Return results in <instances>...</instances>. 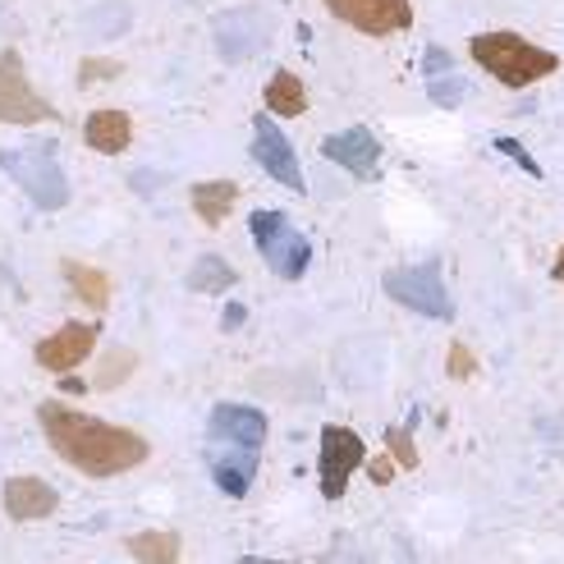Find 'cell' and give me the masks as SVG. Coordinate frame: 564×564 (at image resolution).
<instances>
[{
	"mask_svg": "<svg viewBox=\"0 0 564 564\" xmlns=\"http://www.w3.org/2000/svg\"><path fill=\"white\" fill-rule=\"evenodd\" d=\"M432 101H441V106H459L464 101V83L459 78H432Z\"/></svg>",
	"mask_w": 564,
	"mask_h": 564,
	"instance_id": "obj_26",
	"label": "cell"
},
{
	"mask_svg": "<svg viewBox=\"0 0 564 564\" xmlns=\"http://www.w3.org/2000/svg\"><path fill=\"white\" fill-rule=\"evenodd\" d=\"M93 349H97V326H93V322H65L61 330H51L46 340H37L33 358H37V368L65 377V372H74Z\"/></svg>",
	"mask_w": 564,
	"mask_h": 564,
	"instance_id": "obj_11",
	"label": "cell"
},
{
	"mask_svg": "<svg viewBox=\"0 0 564 564\" xmlns=\"http://www.w3.org/2000/svg\"><path fill=\"white\" fill-rule=\"evenodd\" d=\"M61 510V491H55L46 477H33V473H19L6 482V514L14 523H42Z\"/></svg>",
	"mask_w": 564,
	"mask_h": 564,
	"instance_id": "obj_13",
	"label": "cell"
},
{
	"mask_svg": "<svg viewBox=\"0 0 564 564\" xmlns=\"http://www.w3.org/2000/svg\"><path fill=\"white\" fill-rule=\"evenodd\" d=\"M55 106L33 88V78L23 74L19 51H0V124H51Z\"/></svg>",
	"mask_w": 564,
	"mask_h": 564,
	"instance_id": "obj_7",
	"label": "cell"
},
{
	"mask_svg": "<svg viewBox=\"0 0 564 564\" xmlns=\"http://www.w3.org/2000/svg\"><path fill=\"white\" fill-rule=\"evenodd\" d=\"M252 161H258L275 184H285V188H294V193H307V180H303L299 152H294V143L285 138V129L275 124L271 110H267V116L252 120Z\"/></svg>",
	"mask_w": 564,
	"mask_h": 564,
	"instance_id": "obj_8",
	"label": "cell"
},
{
	"mask_svg": "<svg viewBox=\"0 0 564 564\" xmlns=\"http://www.w3.org/2000/svg\"><path fill=\"white\" fill-rule=\"evenodd\" d=\"M322 156L335 161V165H345L349 175L368 180V175H377V165H381V143H377L372 129L354 124V129H340V133L322 138Z\"/></svg>",
	"mask_w": 564,
	"mask_h": 564,
	"instance_id": "obj_12",
	"label": "cell"
},
{
	"mask_svg": "<svg viewBox=\"0 0 564 564\" xmlns=\"http://www.w3.org/2000/svg\"><path fill=\"white\" fill-rule=\"evenodd\" d=\"M124 551L133 560H143V564H175L184 555V542L171 528H148V532H138V538H129Z\"/></svg>",
	"mask_w": 564,
	"mask_h": 564,
	"instance_id": "obj_20",
	"label": "cell"
},
{
	"mask_svg": "<svg viewBox=\"0 0 564 564\" xmlns=\"http://www.w3.org/2000/svg\"><path fill=\"white\" fill-rule=\"evenodd\" d=\"M427 74H449V55H445L441 46L427 51Z\"/></svg>",
	"mask_w": 564,
	"mask_h": 564,
	"instance_id": "obj_29",
	"label": "cell"
},
{
	"mask_svg": "<svg viewBox=\"0 0 564 564\" xmlns=\"http://www.w3.org/2000/svg\"><path fill=\"white\" fill-rule=\"evenodd\" d=\"M243 313H248V307H243V303H230V307H225V326H230V330H235V326L243 322Z\"/></svg>",
	"mask_w": 564,
	"mask_h": 564,
	"instance_id": "obj_30",
	"label": "cell"
},
{
	"mask_svg": "<svg viewBox=\"0 0 564 564\" xmlns=\"http://www.w3.org/2000/svg\"><path fill=\"white\" fill-rule=\"evenodd\" d=\"M212 37H216V51H220V61L225 65H243L252 51H258L267 42V23H262V10H225L216 14L212 23Z\"/></svg>",
	"mask_w": 564,
	"mask_h": 564,
	"instance_id": "obj_10",
	"label": "cell"
},
{
	"mask_svg": "<svg viewBox=\"0 0 564 564\" xmlns=\"http://www.w3.org/2000/svg\"><path fill=\"white\" fill-rule=\"evenodd\" d=\"M83 143H88L93 152H101V156H120V152H129V143H133V116L129 110H93L88 120H83Z\"/></svg>",
	"mask_w": 564,
	"mask_h": 564,
	"instance_id": "obj_15",
	"label": "cell"
},
{
	"mask_svg": "<svg viewBox=\"0 0 564 564\" xmlns=\"http://www.w3.org/2000/svg\"><path fill=\"white\" fill-rule=\"evenodd\" d=\"M368 464V445L354 427H340L330 422L322 427V449H317V482H322V496L326 500H345L349 491V477Z\"/></svg>",
	"mask_w": 564,
	"mask_h": 564,
	"instance_id": "obj_6",
	"label": "cell"
},
{
	"mask_svg": "<svg viewBox=\"0 0 564 564\" xmlns=\"http://www.w3.org/2000/svg\"><path fill=\"white\" fill-rule=\"evenodd\" d=\"M207 427L220 445H248V449H262L267 445V413L262 409H248V404H216Z\"/></svg>",
	"mask_w": 564,
	"mask_h": 564,
	"instance_id": "obj_14",
	"label": "cell"
},
{
	"mask_svg": "<svg viewBox=\"0 0 564 564\" xmlns=\"http://www.w3.org/2000/svg\"><path fill=\"white\" fill-rule=\"evenodd\" d=\"M445 377H449V381H468V377H477V354H473L464 340H455V345H449V358H445Z\"/></svg>",
	"mask_w": 564,
	"mask_h": 564,
	"instance_id": "obj_24",
	"label": "cell"
},
{
	"mask_svg": "<svg viewBox=\"0 0 564 564\" xmlns=\"http://www.w3.org/2000/svg\"><path fill=\"white\" fill-rule=\"evenodd\" d=\"M0 165H6V175H10L28 197H33L42 212H61V207H69L65 165L55 161L51 148H37V143H28V148H6V152H0Z\"/></svg>",
	"mask_w": 564,
	"mask_h": 564,
	"instance_id": "obj_3",
	"label": "cell"
},
{
	"mask_svg": "<svg viewBox=\"0 0 564 564\" xmlns=\"http://www.w3.org/2000/svg\"><path fill=\"white\" fill-rule=\"evenodd\" d=\"M267 110H271L275 120H299L303 110H307V88H303V78L290 74V69L271 74V83H267Z\"/></svg>",
	"mask_w": 564,
	"mask_h": 564,
	"instance_id": "obj_19",
	"label": "cell"
},
{
	"mask_svg": "<svg viewBox=\"0 0 564 564\" xmlns=\"http://www.w3.org/2000/svg\"><path fill=\"white\" fill-rule=\"evenodd\" d=\"M248 230H252V243H258L262 262L280 275V280H299L313 262V243H307L285 212H252L248 216Z\"/></svg>",
	"mask_w": 564,
	"mask_h": 564,
	"instance_id": "obj_4",
	"label": "cell"
},
{
	"mask_svg": "<svg viewBox=\"0 0 564 564\" xmlns=\"http://www.w3.org/2000/svg\"><path fill=\"white\" fill-rule=\"evenodd\" d=\"M386 449L394 455V464L400 468H417V445H413V432L409 427H386Z\"/></svg>",
	"mask_w": 564,
	"mask_h": 564,
	"instance_id": "obj_23",
	"label": "cell"
},
{
	"mask_svg": "<svg viewBox=\"0 0 564 564\" xmlns=\"http://www.w3.org/2000/svg\"><path fill=\"white\" fill-rule=\"evenodd\" d=\"M207 468H212V482L230 500H239V496H248L252 477H258V449H248V445L216 449V455L207 459Z\"/></svg>",
	"mask_w": 564,
	"mask_h": 564,
	"instance_id": "obj_16",
	"label": "cell"
},
{
	"mask_svg": "<svg viewBox=\"0 0 564 564\" xmlns=\"http://www.w3.org/2000/svg\"><path fill=\"white\" fill-rule=\"evenodd\" d=\"M322 6L362 37H390L413 23V0H322Z\"/></svg>",
	"mask_w": 564,
	"mask_h": 564,
	"instance_id": "obj_9",
	"label": "cell"
},
{
	"mask_svg": "<svg viewBox=\"0 0 564 564\" xmlns=\"http://www.w3.org/2000/svg\"><path fill=\"white\" fill-rule=\"evenodd\" d=\"M97 78H120V61H106V55H83V65H78V88H93Z\"/></svg>",
	"mask_w": 564,
	"mask_h": 564,
	"instance_id": "obj_25",
	"label": "cell"
},
{
	"mask_svg": "<svg viewBox=\"0 0 564 564\" xmlns=\"http://www.w3.org/2000/svg\"><path fill=\"white\" fill-rule=\"evenodd\" d=\"M468 55H473V65L477 69H487L496 83H505L510 93L519 88H532V83H542L546 74L560 69V55L538 46V42H528L519 33H477L468 42Z\"/></svg>",
	"mask_w": 564,
	"mask_h": 564,
	"instance_id": "obj_2",
	"label": "cell"
},
{
	"mask_svg": "<svg viewBox=\"0 0 564 564\" xmlns=\"http://www.w3.org/2000/svg\"><path fill=\"white\" fill-rule=\"evenodd\" d=\"M551 275L560 280V285H564V248H560V258H555V267H551Z\"/></svg>",
	"mask_w": 564,
	"mask_h": 564,
	"instance_id": "obj_31",
	"label": "cell"
},
{
	"mask_svg": "<svg viewBox=\"0 0 564 564\" xmlns=\"http://www.w3.org/2000/svg\"><path fill=\"white\" fill-rule=\"evenodd\" d=\"M37 422H42L46 445L83 477H120L152 459L148 436H138L133 427H120V422L93 417L65 400H42Z\"/></svg>",
	"mask_w": 564,
	"mask_h": 564,
	"instance_id": "obj_1",
	"label": "cell"
},
{
	"mask_svg": "<svg viewBox=\"0 0 564 564\" xmlns=\"http://www.w3.org/2000/svg\"><path fill=\"white\" fill-rule=\"evenodd\" d=\"M381 290H386V299H394V303L409 307V313H417V317H432V322H449V317H455V299H449L436 262L386 271Z\"/></svg>",
	"mask_w": 564,
	"mask_h": 564,
	"instance_id": "obj_5",
	"label": "cell"
},
{
	"mask_svg": "<svg viewBox=\"0 0 564 564\" xmlns=\"http://www.w3.org/2000/svg\"><path fill=\"white\" fill-rule=\"evenodd\" d=\"M496 148H500L505 156H514V161L523 165V171H528V175H542V165H538V161H532V156H528V152H523V148L514 143V138H500V143H496Z\"/></svg>",
	"mask_w": 564,
	"mask_h": 564,
	"instance_id": "obj_28",
	"label": "cell"
},
{
	"mask_svg": "<svg viewBox=\"0 0 564 564\" xmlns=\"http://www.w3.org/2000/svg\"><path fill=\"white\" fill-rule=\"evenodd\" d=\"M133 372H138V354H133L129 345H110V349H101V358H97L93 390L110 394V390H120V386H124Z\"/></svg>",
	"mask_w": 564,
	"mask_h": 564,
	"instance_id": "obj_22",
	"label": "cell"
},
{
	"mask_svg": "<svg viewBox=\"0 0 564 564\" xmlns=\"http://www.w3.org/2000/svg\"><path fill=\"white\" fill-rule=\"evenodd\" d=\"M61 275L69 280V290L78 294L83 307H93V313H106V303H110V275L93 262H78V258H65L61 262Z\"/></svg>",
	"mask_w": 564,
	"mask_h": 564,
	"instance_id": "obj_18",
	"label": "cell"
},
{
	"mask_svg": "<svg viewBox=\"0 0 564 564\" xmlns=\"http://www.w3.org/2000/svg\"><path fill=\"white\" fill-rule=\"evenodd\" d=\"M239 280V271L220 258V252H203L193 267H188V290L193 294H225Z\"/></svg>",
	"mask_w": 564,
	"mask_h": 564,
	"instance_id": "obj_21",
	"label": "cell"
},
{
	"mask_svg": "<svg viewBox=\"0 0 564 564\" xmlns=\"http://www.w3.org/2000/svg\"><path fill=\"white\" fill-rule=\"evenodd\" d=\"M188 203H193V216L203 220V225H225L239 203V184L235 180H203V184H193L188 188Z\"/></svg>",
	"mask_w": 564,
	"mask_h": 564,
	"instance_id": "obj_17",
	"label": "cell"
},
{
	"mask_svg": "<svg viewBox=\"0 0 564 564\" xmlns=\"http://www.w3.org/2000/svg\"><path fill=\"white\" fill-rule=\"evenodd\" d=\"M394 468H400V464H394L390 449H386V455H377V459H368V477H372L377 487H390L394 482Z\"/></svg>",
	"mask_w": 564,
	"mask_h": 564,
	"instance_id": "obj_27",
	"label": "cell"
}]
</instances>
